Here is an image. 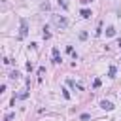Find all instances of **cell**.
Masks as SVG:
<instances>
[{"label": "cell", "mask_w": 121, "mask_h": 121, "mask_svg": "<svg viewBox=\"0 0 121 121\" xmlns=\"http://www.w3.org/2000/svg\"><path fill=\"white\" fill-rule=\"evenodd\" d=\"M53 23L59 26V28H66L68 26V19L64 15H53Z\"/></svg>", "instance_id": "obj_1"}, {"label": "cell", "mask_w": 121, "mask_h": 121, "mask_svg": "<svg viewBox=\"0 0 121 121\" xmlns=\"http://www.w3.org/2000/svg\"><path fill=\"white\" fill-rule=\"evenodd\" d=\"M26 32H28V25H26V21L23 19V21H21V32H19V38H25Z\"/></svg>", "instance_id": "obj_2"}, {"label": "cell", "mask_w": 121, "mask_h": 121, "mask_svg": "<svg viewBox=\"0 0 121 121\" xmlns=\"http://www.w3.org/2000/svg\"><path fill=\"white\" fill-rule=\"evenodd\" d=\"M100 108H102V110H108V112H110V110H113V104H112L110 100H100Z\"/></svg>", "instance_id": "obj_3"}, {"label": "cell", "mask_w": 121, "mask_h": 121, "mask_svg": "<svg viewBox=\"0 0 121 121\" xmlns=\"http://www.w3.org/2000/svg\"><path fill=\"white\" fill-rule=\"evenodd\" d=\"M53 62H57V64L60 62V57H59V49L57 47H53Z\"/></svg>", "instance_id": "obj_4"}, {"label": "cell", "mask_w": 121, "mask_h": 121, "mask_svg": "<svg viewBox=\"0 0 121 121\" xmlns=\"http://www.w3.org/2000/svg\"><path fill=\"white\" fill-rule=\"evenodd\" d=\"M91 15H93V13H91V9H81V17H85V19H87V17H91Z\"/></svg>", "instance_id": "obj_5"}, {"label": "cell", "mask_w": 121, "mask_h": 121, "mask_svg": "<svg viewBox=\"0 0 121 121\" xmlns=\"http://www.w3.org/2000/svg\"><path fill=\"white\" fill-rule=\"evenodd\" d=\"M115 34V28L113 26H108V30H106V36H113Z\"/></svg>", "instance_id": "obj_6"}, {"label": "cell", "mask_w": 121, "mask_h": 121, "mask_svg": "<svg viewBox=\"0 0 121 121\" xmlns=\"http://www.w3.org/2000/svg\"><path fill=\"white\" fill-rule=\"evenodd\" d=\"M79 119H81V121H89V119H91V115H89V113H81V115H79Z\"/></svg>", "instance_id": "obj_7"}, {"label": "cell", "mask_w": 121, "mask_h": 121, "mask_svg": "<svg viewBox=\"0 0 121 121\" xmlns=\"http://www.w3.org/2000/svg\"><path fill=\"white\" fill-rule=\"evenodd\" d=\"M59 6H60L62 9H68V4H66V0H59Z\"/></svg>", "instance_id": "obj_8"}, {"label": "cell", "mask_w": 121, "mask_h": 121, "mask_svg": "<svg viewBox=\"0 0 121 121\" xmlns=\"http://www.w3.org/2000/svg\"><path fill=\"white\" fill-rule=\"evenodd\" d=\"M9 78H11V79H17V78H19V72H17V70H13V72L9 74Z\"/></svg>", "instance_id": "obj_9"}, {"label": "cell", "mask_w": 121, "mask_h": 121, "mask_svg": "<svg viewBox=\"0 0 121 121\" xmlns=\"http://www.w3.org/2000/svg\"><path fill=\"white\" fill-rule=\"evenodd\" d=\"M108 74H110V78H113L115 76V66H110V72Z\"/></svg>", "instance_id": "obj_10"}, {"label": "cell", "mask_w": 121, "mask_h": 121, "mask_svg": "<svg viewBox=\"0 0 121 121\" xmlns=\"http://www.w3.org/2000/svg\"><path fill=\"white\" fill-rule=\"evenodd\" d=\"M100 30H102V25H98V26H96V32H95V36H100Z\"/></svg>", "instance_id": "obj_11"}, {"label": "cell", "mask_w": 121, "mask_h": 121, "mask_svg": "<svg viewBox=\"0 0 121 121\" xmlns=\"http://www.w3.org/2000/svg\"><path fill=\"white\" fill-rule=\"evenodd\" d=\"M79 40H87V32H79Z\"/></svg>", "instance_id": "obj_12"}, {"label": "cell", "mask_w": 121, "mask_h": 121, "mask_svg": "<svg viewBox=\"0 0 121 121\" xmlns=\"http://www.w3.org/2000/svg\"><path fill=\"white\" fill-rule=\"evenodd\" d=\"M81 2H83V4H89V2H91V0H81Z\"/></svg>", "instance_id": "obj_13"}]
</instances>
